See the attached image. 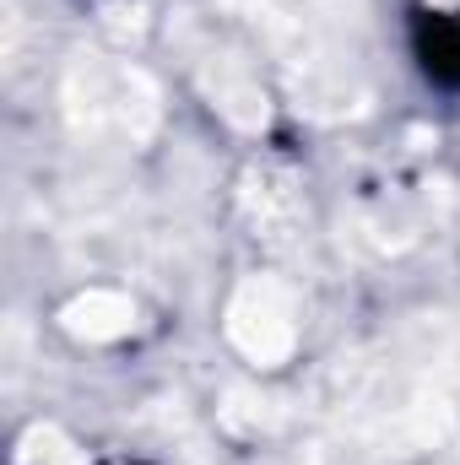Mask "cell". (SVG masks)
Instances as JSON below:
<instances>
[{"mask_svg":"<svg viewBox=\"0 0 460 465\" xmlns=\"http://www.w3.org/2000/svg\"><path fill=\"white\" fill-rule=\"evenodd\" d=\"M228 331L233 341L249 351L255 362H282L293 341H298V320H293V292L276 282H249L228 309Z\"/></svg>","mask_w":460,"mask_h":465,"instance_id":"6da1fadb","label":"cell"}]
</instances>
